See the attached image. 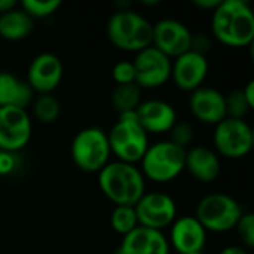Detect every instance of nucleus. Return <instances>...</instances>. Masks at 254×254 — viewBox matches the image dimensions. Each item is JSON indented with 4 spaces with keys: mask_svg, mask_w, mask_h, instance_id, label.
Segmentation results:
<instances>
[{
    "mask_svg": "<svg viewBox=\"0 0 254 254\" xmlns=\"http://www.w3.org/2000/svg\"><path fill=\"white\" fill-rule=\"evenodd\" d=\"M137 121L147 135H164L179 121L174 106L165 100L149 98L143 100L135 110Z\"/></svg>",
    "mask_w": 254,
    "mask_h": 254,
    "instance_id": "17",
    "label": "nucleus"
},
{
    "mask_svg": "<svg viewBox=\"0 0 254 254\" xmlns=\"http://www.w3.org/2000/svg\"><path fill=\"white\" fill-rule=\"evenodd\" d=\"M190 115L204 125L216 127L226 118L225 94L213 86H201L189 94Z\"/></svg>",
    "mask_w": 254,
    "mask_h": 254,
    "instance_id": "16",
    "label": "nucleus"
},
{
    "mask_svg": "<svg viewBox=\"0 0 254 254\" xmlns=\"http://www.w3.org/2000/svg\"><path fill=\"white\" fill-rule=\"evenodd\" d=\"M219 254H250L247 252L246 247L243 246H237V244H232V246H226L220 250Z\"/></svg>",
    "mask_w": 254,
    "mask_h": 254,
    "instance_id": "33",
    "label": "nucleus"
},
{
    "mask_svg": "<svg viewBox=\"0 0 254 254\" xmlns=\"http://www.w3.org/2000/svg\"><path fill=\"white\" fill-rule=\"evenodd\" d=\"M113 109L121 113L127 112H135L140 103L143 101L141 98V88L137 83H128V85H116L112 91L110 97Z\"/></svg>",
    "mask_w": 254,
    "mask_h": 254,
    "instance_id": "22",
    "label": "nucleus"
},
{
    "mask_svg": "<svg viewBox=\"0 0 254 254\" xmlns=\"http://www.w3.org/2000/svg\"><path fill=\"white\" fill-rule=\"evenodd\" d=\"M253 144V128L246 119L225 118L213 129V149L220 158L243 159L252 152Z\"/></svg>",
    "mask_w": 254,
    "mask_h": 254,
    "instance_id": "8",
    "label": "nucleus"
},
{
    "mask_svg": "<svg viewBox=\"0 0 254 254\" xmlns=\"http://www.w3.org/2000/svg\"><path fill=\"white\" fill-rule=\"evenodd\" d=\"M167 238L170 247L176 253L188 254L204 250L208 240V232L193 214H183L173 222Z\"/></svg>",
    "mask_w": 254,
    "mask_h": 254,
    "instance_id": "15",
    "label": "nucleus"
},
{
    "mask_svg": "<svg viewBox=\"0 0 254 254\" xmlns=\"http://www.w3.org/2000/svg\"><path fill=\"white\" fill-rule=\"evenodd\" d=\"M225 101H226V118L246 119V116L252 110L241 89L231 91L228 95H225Z\"/></svg>",
    "mask_w": 254,
    "mask_h": 254,
    "instance_id": "26",
    "label": "nucleus"
},
{
    "mask_svg": "<svg viewBox=\"0 0 254 254\" xmlns=\"http://www.w3.org/2000/svg\"><path fill=\"white\" fill-rule=\"evenodd\" d=\"M112 156L116 161L137 165L146 153L150 141L147 132L137 121L135 112L118 115L116 122L107 132Z\"/></svg>",
    "mask_w": 254,
    "mask_h": 254,
    "instance_id": "4",
    "label": "nucleus"
},
{
    "mask_svg": "<svg viewBox=\"0 0 254 254\" xmlns=\"http://www.w3.org/2000/svg\"><path fill=\"white\" fill-rule=\"evenodd\" d=\"M241 91H243V94H244V97H246V100H247L249 106L253 109L254 107V80H249V82L246 83V86H244V88H241Z\"/></svg>",
    "mask_w": 254,
    "mask_h": 254,
    "instance_id": "32",
    "label": "nucleus"
},
{
    "mask_svg": "<svg viewBox=\"0 0 254 254\" xmlns=\"http://www.w3.org/2000/svg\"><path fill=\"white\" fill-rule=\"evenodd\" d=\"M211 34L228 48H247L254 40V12L247 0H220L211 12Z\"/></svg>",
    "mask_w": 254,
    "mask_h": 254,
    "instance_id": "1",
    "label": "nucleus"
},
{
    "mask_svg": "<svg viewBox=\"0 0 254 254\" xmlns=\"http://www.w3.org/2000/svg\"><path fill=\"white\" fill-rule=\"evenodd\" d=\"M16 6H18V3L15 0H0V15L16 7Z\"/></svg>",
    "mask_w": 254,
    "mask_h": 254,
    "instance_id": "34",
    "label": "nucleus"
},
{
    "mask_svg": "<svg viewBox=\"0 0 254 254\" xmlns=\"http://www.w3.org/2000/svg\"><path fill=\"white\" fill-rule=\"evenodd\" d=\"M134 210L140 226L162 232L179 217L176 199L162 190H146L134 205Z\"/></svg>",
    "mask_w": 254,
    "mask_h": 254,
    "instance_id": "9",
    "label": "nucleus"
},
{
    "mask_svg": "<svg viewBox=\"0 0 254 254\" xmlns=\"http://www.w3.org/2000/svg\"><path fill=\"white\" fill-rule=\"evenodd\" d=\"M19 7L31 18H48L51 15H54L60 7H61V1L60 0H46V1H40V0H22L19 3Z\"/></svg>",
    "mask_w": 254,
    "mask_h": 254,
    "instance_id": "25",
    "label": "nucleus"
},
{
    "mask_svg": "<svg viewBox=\"0 0 254 254\" xmlns=\"http://www.w3.org/2000/svg\"><path fill=\"white\" fill-rule=\"evenodd\" d=\"M118 252L121 254H170L171 247L162 231L137 226L122 238Z\"/></svg>",
    "mask_w": 254,
    "mask_h": 254,
    "instance_id": "19",
    "label": "nucleus"
},
{
    "mask_svg": "<svg viewBox=\"0 0 254 254\" xmlns=\"http://www.w3.org/2000/svg\"><path fill=\"white\" fill-rule=\"evenodd\" d=\"M153 24L140 12L129 9H118L107 19L106 34L110 43L119 51L140 52L152 46Z\"/></svg>",
    "mask_w": 254,
    "mask_h": 254,
    "instance_id": "3",
    "label": "nucleus"
},
{
    "mask_svg": "<svg viewBox=\"0 0 254 254\" xmlns=\"http://www.w3.org/2000/svg\"><path fill=\"white\" fill-rule=\"evenodd\" d=\"M188 254H204L202 252H193V253H188Z\"/></svg>",
    "mask_w": 254,
    "mask_h": 254,
    "instance_id": "35",
    "label": "nucleus"
},
{
    "mask_svg": "<svg viewBox=\"0 0 254 254\" xmlns=\"http://www.w3.org/2000/svg\"><path fill=\"white\" fill-rule=\"evenodd\" d=\"M243 214L244 208L238 199L229 193L214 192L199 199L193 216L207 232L226 234L235 229Z\"/></svg>",
    "mask_w": 254,
    "mask_h": 254,
    "instance_id": "7",
    "label": "nucleus"
},
{
    "mask_svg": "<svg viewBox=\"0 0 254 254\" xmlns=\"http://www.w3.org/2000/svg\"><path fill=\"white\" fill-rule=\"evenodd\" d=\"M186 150L173 144L168 138L150 143L140 164L146 182L165 185L174 182L185 171Z\"/></svg>",
    "mask_w": 254,
    "mask_h": 254,
    "instance_id": "5",
    "label": "nucleus"
},
{
    "mask_svg": "<svg viewBox=\"0 0 254 254\" xmlns=\"http://www.w3.org/2000/svg\"><path fill=\"white\" fill-rule=\"evenodd\" d=\"M210 71V63L207 55L195 51H188L180 57L174 58L171 63V80L173 83L185 92H192L201 86Z\"/></svg>",
    "mask_w": 254,
    "mask_h": 254,
    "instance_id": "14",
    "label": "nucleus"
},
{
    "mask_svg": "<svg viewBox=\"0 0 254 254\" xmlns=\"http://www.w3.org/2000/svg\"><path fill=\"white\" fill-rule=\"evenodd\" d=\"M168 140L173 144L188 150L189 147H192V143L195 140V128L186 121H177L168 132Z\"/></svg>",
    "mask_w": 254,
    "mask_h": 254,
    "instance_id": "27",
    "label": "nucleus"
},
{
    "mask_svg": "<svg viewBox=\"0 0 254 254\" xmlns=\"http://www.w3.org/2000/svg\"><path fill=\"white\" fill-rule=\"evenodd\" d=\"M64 64L54 52H40L28 64L25 82L34 94H52L63 82Z\"/></svg>",
    "mask_w": 254,
    "mask_h": 254,
    "instance_id": "13",
    "label": "nucleus"
},
{
    "mask_svg": "<svg viewBox=\"0 0 254 254\" xmlns=\"http://www.w3.org/2000/svg\"><path fill=\"white\" fill-rule=\"evenodd\" d=\"M19 167V156L13 152L0 150V176H10Z\"/></svg>",
    "mask_w": 254,
    "mask_h": 254,
    "instance_id": "30",
    "label": "nucleus"
},
{
    "mask_svg": "<svg viewBox=\"0 0 254 254\" xmlns=\"http://www.w3.org/2000/svg\"><path fill=\"white\" fill-rule=\"evenodd\" d=\"M171 63L165 54L149 46L135 54L132 60L135 68V83L143 89H158L171 80Z\"/></svg>",
    "mask_w": 254,
    "mask_h": 254,
    "instance_id": "11",
    "label": "nucleus"
},
{
    "mask_svg": "<svg viewBox=\"0 0 254 254\" xmlns=\"http://www.w3.org/2000/svg\"><path fill=\"white\" fill-rule=\"evenodd\" d=\"M113 254H121V253H119V252H115V253H113Z\"/></svg>",
    "mask_w": 254,
    "mask_h": 254,
    "instance_id": "36",
    "label": "nucleus"
},
{
    "mask_svg": "<svg viewBox=\"0 0 254 254\" xmlns=\"http://www.w3.org/2000/svg\"><path fill=\"white\" fill-rule=\"evenodd\" d=\"M112 77L116 85L135 83V68H134L132 61L129 60L118 61L112 68Z\"/></svg>",
    "mask_w": 254,
    "mask_h": 254,
    "instance_id": "29",
    "label": "nucleus"
},
{
    "mask_svg": "<svg viewBox=\"0 0 254 254\" xmlns=\"http://www.w3.org/2000/svg\"><path fill=\"white\" fill-rule=\"evenodd\" d=\"M110 226L112 229L121 235L122 238L132 232L138 225V219L132 205H115L110 214Z\"/></svg>",
    "mask_w": 254,
    "mask_h": 254,
    "instance_id": "24",
    "label": "nucleus"
},
{
    "mask_svg": "<svg viewBox=\"0 0 254 254\" xmlns=\"http://www.w3.org/2000/svg\"><path fill=\"white\" fill-rule=\"evenodd\" d=\"M240 241L243 243V247L253 249L254 247V216L252 213H246L241 216L240 222L237 223L235 229Z\"/></svg>",
    "mask_w": 254,
    "mask_h": 254,
    "instance_id": "28",
    "label": "nucleus"
},
{
    "mask_svg": "<svg viewBox=\"0 0 254 254\" xmlns=\"http://www.w3.org/2000/svg\"><path fill=\"white\" fill-rule=\"evenodd\" d=\"M146 179L138 165L112 159L98 173V186L113 205H135L146 192Z\"/></svg>",
    "mask_w": 254,
    "mask_h": 254,
    "instance_id": "2",
    "label": "nucleus"
},
{
    "mask_svg": "<svg viewBox=\"0 0 254 254\" xmlns=\"http://www.w3.org/2000/svg\"><path fill=\"white\" fill-rule=\"evenodd\" d=\"M185 171L199 183H214L222 174V158L213 147L192 146L186 150Z\"/></svg>",
    "mask_w": 254,
    "mask_h": 254,
    "instance_id": "18",
    "label": "nucleus"
},
{
    "mask_svg": "<svg viewBox=\"0 0 254 254\" xmlns=\"http://www.w3.org/2000/svg\"><path fill=\"white\" fill-rule=\"evenodd\" d=\"M34 28V19H31L19 4L0 15V37L9 42H19L27 39Z\"/></svg>",
    "mask_w": 254,
    "mask_h": 254,
    "instance_id": "21",
    "label": "nucleus"
},
{
    "mask_svg": "<svg viewBox=\"0 0 254 254\" xmlns=\"http://www.w3.org/2000/svg\"><path fill=\"white\" fill-rule=\"evenodd\" d=\"M70 156L80 171L98 174L112 161L107 131L101 127H86L79 129L71 138Z\"/></svg>",
    "mask_w": 254,
    "mask_h": 254,
    "instance_id": "6",
    "label": "nucleus"
},
{
    "mask_svg": "<svg viewBox=\"0 0 254 254\" xmlns=\"http://www.w3.org/2000/svg\"><path fill=\"white\" fill-rule=\"evenodd\" d=\"M192 37L190 28L176 18L158 19L152 27V46L171 60L190 51Z\"/></svg>",
    "mask_w": 254,
    "mask_h": 254,
    "instance_id": "12",
    "label": "nucleus"
},
{
    "mask_svg": "<svg viewBox=\"0 0 254 254\" xmlns=\"http://www.w3.org/2000/svg\"><path fill=\"white\" fill-rule=\"evenodd\" d=\"M220 0H193L192 4L199 7V9H204V10H210L213 12L217 6H219Z\"/></svg>",
    "mask_w": 254,
    "mask_h": 254,
    "instance_id": "31",
    "label": "nucleus"
},
{
    "mask_svg": "<svg viewBox=\"0 0 254 254\" xmlns=\"http://www.w3.org/2000/svg\"><path fill=\"white\" fill-rule=\"evenodd\" d=\"M33 135V118L27 109L0 107V150L18 153Z\"/></svg>",
    "mask_w": 254,
    "mask_h": 254,
    "instance_id": "10",
    "label": "nucleus"
},
{
    "mask_svg": "<svg viewBox=\"0 0 254 254\" xmlns=\"http://www.w3.org/2000/svg\"><path fill=\"white\" fill-rule=\"evenodd\" d=\"M34 100V92L19 76L12 71L0 70V107L27 109Z\"/></svg>",
    "mask_w": 254,
    "mask_h": 254,
    "instance_id": "20",
    "label": "nucleus"
},
{
    "mask_svg": "<svg viewBox=\"0 0 254 254\" xmlns=\"http://www.w3.org/2000/svg\"><path fill=\"white\" fill-rule=\"evenodd\" d=\"M30 115L40 124H54L61 115V104L52 94L37 95L31 103Z\"/></svg>",
    "mask_w": 254,
    "mask_h": 254,
    "instance_id": "23",
    "label": "nucleus"
}]
</instances>
